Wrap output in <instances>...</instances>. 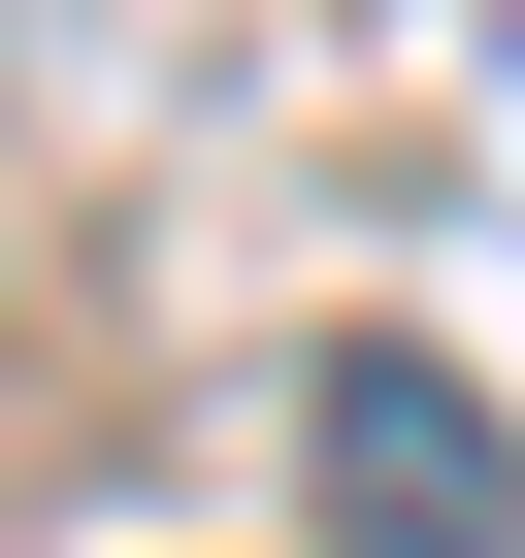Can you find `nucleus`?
I'll use <instances>...</instances> for the list:
<instances>
[{
	"mask_svg": "<svg viewBox=\"0 0 525 558\" xmlns=\"http://www.w3.org/2000/svg\"><path fill=\"white\" fill-rule=\"evenodd\" d=\"M296 460H329V525H362V558H525L492 395H460V362H394V329H362V362H296Z\"/></svg>",
	"mask_w": 525,
	"mask_h": 558,
	"instance_id": "nucleus-1",
	"label": "nucleus"
}]
</instances>
